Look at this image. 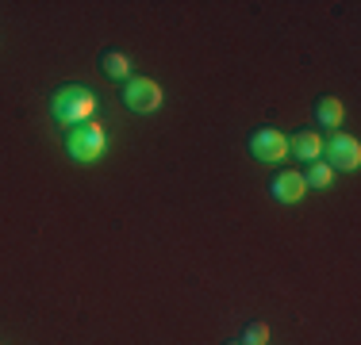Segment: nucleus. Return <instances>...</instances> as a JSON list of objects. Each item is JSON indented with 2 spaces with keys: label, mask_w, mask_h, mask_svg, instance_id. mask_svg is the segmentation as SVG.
Wrapping results in <instances>:
<instances>
[{
  "label": "nucleus",
  "mask_w": 361,
  "mask_h": 345,
  "mask_svg": "<svg viewBox=\"0 0 361 345\" xmlns=\"http://www.w3.org/2000/svg\"><path fill=\"white\" fill-rule=\"evenodd\" d=\"M97 104H100V96L92 89H85V84H62V89L50 92V115L62 127H77L97 115Z\"/></svg>",
  "instance_id": "obj_1"
},
{
  "label": "nucleus",
  "mask_w": 361,
  "mask_h": 345,
  "mask_svg": "<svg viewBox=\"0 0 361 345\" xmlns=\"http://www.w3.org/2000/svg\"><path fill=\"white\" fill-rule=\"evenodd\" d=\"M62 142H66V153H70L73 161H81V165H89V161H97L100 153H104V127H100L97 119H92V123L66 127Z\"/></svg>",
  "instance_id": "obj_2"
},
{
  "label": "nucleus",
  "mask_w": 361,
  "mask_h": 345,
  "mask_svg": "<svg viewBox=\"0 0 361 345\" xmlns=\"http://www.w3.org/2000/svg\"><path fill=\"white\" fill-rule=\"evenodd\" d=\"M119 96H123V104L131 111L146 115V111H158L161 108V84L150 81V77H127L123 89H119Z\"/></svg>",
  "instance_id": "obj_3"
},
{
  "label": "nucleus",
  "mask_w": 361,
  "mask_h": 345,
  "mask_svg": "<svg viewBox=\"0 0 361 345\" xmlns=\"http://www.w3.org/2000/svg\"><path fill=\"white\" fill-rule=\"evenodd\" d=\"M246 150H250V158L273 165V161H281L288 153V146H285V134L277 127H254L250 138H246Z\"/></svg>",
  "instance_id": "obj_4"
},
{
  "label": "nucleus",
  "mask_w": 361,
  "mask_h": 345,
  "mask_svg": "<svg viewBox=\"0 0 361 345\" xmlns=\"http://www.w3.org/2000/svg\"><path fill=\"white\" fill-rule=\"evenodd\" d=\"M319 153H326V165H331V172L334 169H357V161H361L357 138L354 134H342V131H334L331 138H326Z\"/></svg>",
  "instance_id": "obj_5"
},
{
  "label": "nucleus",
  "mask_w": 361,
  "mask_h": 345,
  "mask_svg": "<svg viewBox=\"0 0 361 345\" xmlns=\"http://www.w3.org/2000/svg\"><path fill=\"white\" fill-rule=\"evenodd\" d=\"M269 196L281 203H296L300 196H304V180H300L296 169H277L269 177Z\"/></svg>",
  "instance_id": "obj_6"
},
{
  "label": "nucleus",
  "mask_w": 361,
  "mask_h": 345,
  "mask_svg": "<svg viewBox=\"0 0 361 345\" xmlns=\"http://www.w3.org/2000/svg\"><path fill=\"white\" fill-rule=\"evenodd\" d=\"M97 65H100V73H104L108 81H119V84H123L127 77H131V58H127L123 50H104Z\"/></svg>",
  "instance_id": "obj_7"
},
{
  "label": "nucleus",
  "mask_w": 361,
  "mask_h": 345,
  "mask_svg": "<svg viewBox=\"0 0 361 345\" xmlns=\"http://www.w3.org/2000/svg\"><path fill=\"white\" fill-rule=\"evenodd\" d=\"M285 146L296 153L300 161H315V158H319V150H323V142H319V134H315V131H292V138H285Z\"/></svg>",
  "instance_id": "obj_8"
},
{
  "label": "nucleus",
  "mask_w": 361,
  "mask_h": 345,
  "mask_svg": "<svg viewBox=\"0 0 361 345\" xmlns=\"http://www.w3.org/2000/svg\"><path fill=\"white\" fill-rule=\"evenodd\" d=\"M315 123L319 127H338L342 123V100L331 96V92L315 100Z\"/></svg>",
  "instance_id": "obj_9"
},
{
  "label": "nucleus",
  "mask_w": 361,
  "mask_h": 345,
  "mask_svg": "<svg viewBox=\"0 0 361 345\" xmlns=\"http://www.w3.org/2000/svg\"><path fill=\"white\" fill-rule=\"evenodd\" d=\"M304 188H326L331 184V165L326 161H307V172H300Z\"/></svg>",
  "instance_id": "obj_10"
},
{
  "label": "nucleus",
  "mask_w": 361,
  "mask_h": 345,
  "mask_svg": "<svg viewBox=\"0 0 361 345\" xmlns=\"http://www.w3.org/2000/svg\"><path fill=\"white\" fill-rule=\"evenodd\" d=\"M238 341H243V345H265V341H269V326H265V322H246Z\"/></svg>",
  "instance_id": "obj_11"
},
{
  "label": "nucleus",
  "mask_w": 361,
  "mask_h": 345,
  "mask_svg": "<svg viewBox=\"0 0 361 345\" xmlns=\"http://www.w3.org/2000/svg\"><path fill=\"white\" fill-rule=\"evenodd\" d=\"M223 345H243V341H223Z\"/></svg>",
  "instance_id": "obj_12"
}]
</instances>
